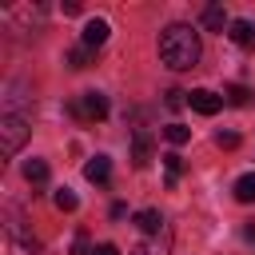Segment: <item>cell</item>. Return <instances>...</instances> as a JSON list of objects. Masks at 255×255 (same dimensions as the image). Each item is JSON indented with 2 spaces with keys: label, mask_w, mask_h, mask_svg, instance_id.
<instances>
[{
  "label": "cell",
  "mask_w": 255,
  "mask_h": 255,
  "mask_svg": "<svg viewBox=\"0 0 255 255\" xmlns=\"http://www.w3.org/2000/svg\"><path fill=\"white\" fill-rule=\"evenodd\" d=\"M199 32L191 24H167L159 32V60L171 68V72H191L199 64Z\"/></svg>",
  "instance_id": "1"
},
{
  "label": "cell",
  "mask_w": 255,
  "mask_h": 255,
  "mask_svg": "<svg viewBox=\"0 0 255 255\" xmlns=\"http://www.w3.org/2000/svg\"><path fill=\"white\" fill-rule=\"evenodd\" d=\"M68 112L76 120H84V124H100V120H108V96L104 92H80L68 104Z\"/></svg>",
  "instance_id": "2"
},
{
  "label": "cell",
  "mask_w": 255,
  "mask_h": 255,
  "mask_svg": "<svg viewBox=\"0 0 255 255\" xmlns=\"http://www.w3.org/2000/svg\"><path fill=\"white\" fill-rule=\"evenodd\" d=\"M163 139L179 147V143H187V139H191V128H183V124H167V128H163Z\"/></svg>",
  "instance_id": "16"
},
{
  "label": "cell",
  "mask_w": 255,
  "mask_h": 255,
  "mask_svg": "<svg viewBox=\"0 0 255 255\" xmlns=\"http://www.w3.org/2000/svg\"><path fill=\"white\" fill-rule=\"evenodd\" d=\"M128 255H171V231L163 227V231L139 235V239L131 243V251H128Z\"/></svg>",
  "instance_id": "4"
},
{
  "label": "cell",
  "mask_w": 255,
  "mask_h": 255,
  "mask_svg": "<svg viewBox=\"0 0 255 255\" xmlns=\"http://www.w3.org/2000/svg\"><path fill=\"white\" fill-rule=\"evenodd\" d=\"M52 199H56V207H60V211H76V207H80V199H76V191H68V187H60V191H56Z\"/></svg>",
  "instance_id": "17"
},
{
  "label": "cell",
  "mask_w": 255,
  "mask_h": 255,
  "mask_svg": "<svg viewBox=\"0 0 255 255\" xmlns=\"http://www.w3.org/2000/svg\"><path fill=\"white\" fill-rule=\"evenodd\" d=\"M235 199L239 203H255V171H247V175L235 179Z\"/></svg>",
  "instance_id": "14"
},
{
  "label": "cell",
  "mask_w": 255,
  "mask_h": 255,
  "mask_svg": "<svg viewBox=\"0 0 255 255\" xmlns=\"http://www.w3.org/2000/svg\"><path fill=\"white\" fill-rule=\"evenodd\" d=\"M84 175H88L92 183H108V179H112V159H108V155H92V159L84 163Z\"/></svg>",
  "instance_id": "7"
},
{
  "label": "cell",
  "mask_w": 255,
  "mask_h": 255,
  "mask_svg": "<svg viewBox=\"0 0 255 255\" xmlns=\"http://www.w3.org/2000/svg\"><path fill=\"white\" fill-rule=\"evenodd\" d=\"M92 255H120V247H116V243H96Z\"/></svg>",
  "instance_id": "22"
},
{
  "label": "cell",
  "mask_w": 255,
  "mask_h": 255,
  "mask_svg": "<svg viewBox=\"0 0 255 255\" xmlns=\"http://www.w3.org/2000/svg\"><path fill=\"white\" fill-rule=\"evenodd\" d=\"M131 163L135 167H147L151 163V135L147 131H135V139H131Z\"/></svg>",
  "instance_id": "9"
},
{
  "label": "cell",
  "mask_w": 255,
  "mask_h": 255,
  "mask_svg": "<svg viewBox=\"0 0 255 255\" xmlns=\"http://www.w3.org/2000/svg\"><path fill=\"white\" fill-rule=\"evenodd\" d=\"M203 28H207V32H223V28H231L227 8H223V4H207V8H203Z\"/></svg>",
  "instance_id": "8"
},
{
  "label": "cell",
  "mask_w": 255,
  "mask_h": 255,
  "mask_svg": "<svg viewBox=\"0 0 255 255\" xmlns=\"http://www.w3.org/2000/svg\"><path fill=\"white\" fill-rule=\"evenodd\" d=\"M24 179H28L32 187L48 183V163H44V159H24Z\"/></svg>",
  "instance_id": "13"
},
{
  "label": "cell",
  "mask_w": 255,
  "mask_h": 255,
  "mask_svg": "<svg viewBox=\"0 0 255 255\" xmlns=\"http://www.w3.org/2000/svg\"><path fill=\"white\" fill-rule=\"evenodd\" d=\"M243 239H247V243H255V223H247V227H243Z\"/></svg>",
  "instance_id": "24"
},
{
  "label": "cell",
  "mask_w": 255,
  "mask_h": 255,
  "mask_svg": "<svg viewBox=\"0 0 255 255\" xmlns=\"http://www.w3.org/2000/svg\"><path fill=\"white\" fill-rule=\"evenodd\" d=\"M183 167H187V163H183V155H179V151H167V155H163V171H167V187H175V183H179V175H183Z\"/></svg>",
  "instance_id": "12"
},
{
  "label": "cell",
  "mask_w": 255,
  "mask_h": 255,
  "mask_svg": "<svg viewBox=\"0 0 255 255\" xmlns=\"http://www.w3.org/2000/svg\"><path fill=\"white\" fill-rule=\"evenodd\" d=\"M215 143H219L223 151H235V147H239V131H219V135H215Z\"/></svg>",
  "instance_id": "19"
},
{
  "label": "cell",
  "mask_w": 255,
  "mask_h": 255,
  "mask_svg": "<svg viewBox=\"0 0 255 255\" xmlns=\"http://www.w3.org/2000/svg\"><path fill=\"white\" fill-rule=\"evenodd\" d=\"M108 215H112V219H124V215H128V207H124V203H112V211H108Z\"/></svg>",
  "instance_id": "23"
},
{
  "label": "cell",
  "mask_w": 255,
  "mask_h": 255,
  "mask_svg": "<svg viewBox=\"0 0 255 255\" xmlns=\"http://www.w3.org/2000/svg\"><path fill=\"white\" fill-rule=\"evenodd\" d=\"M163 104H167V108H171V112H179V108H183V104H187V92H179V88H171V92H167V100H163Z\"/></svg>",
  "instance_id": "20"
},
{
  "label": "cell",
  "mask_w": 255,
  "mask_h": 255,
  "mask_svg": "<svg viewBox=\"0 0 255 255\" xmlns=\"http://www.w3.org/2000/svg\"><path fill=\"white\" fill-rule=\"evenodd\" d=\"M24 139H28V120L8 112V116L0 120V151H4V155H16V151L24 147Z\"/></svg>",
  "instance_id": "3"
},
{
  "label": "cell",
  "mask_w": 255,
  "mask_h": 255,
  "mask_svg": "<svg viewBox=\"0 0 255 255\" xmlns=\"http://www.w3.org/2000/svg\"><path fill=\"white\" fill-rule=\"evenodd\" d=\"M247 100H251V92H247L243 84H227V88H223V104H231V108H243Z\"/></svg>",
  "instance_id": "15"
},
{
  "label": "cell",
  "mask_w": 255,
  "mask_h": 255,
  "mask_svg": "<svg viewBox=\"0 0 255 255\" xmlns=\"http://www.w3.org/2000/svg\"><path fill=\"white\" fill-rule=\"evenodd\" d=\"M88 52L92 48H72L68 52V68H88Z\"/></svg>",
  "instance_id": "18"
},
{
  "label": "cell",
  "mask_w": 255,
  "mask_h": 255,
  "mask_svg": "<svg viewBox=\"0 0 255 255\" xmlns=\"http://www.w3.org/2000/svg\"><path fill=\"white\" fill-rule=\"evenodd\" d=\"M108 32H112V28H108V20H100V16H96V20H88V24H84L80 40H84V48H100V44H108Z\"/></svg>",
  "instance_id": "6"
},
{
  "label": "cell",
  "mask_w": 255,
  "mask_h": 255,
  "mask_svg": "<svg viewBox=\"0 0 255 255\" xmlns=\"http://www.w3.org/2000/svg\"><path fill=\"white\" fill-rule=\"evenodd\" d=\"M187 104H191V112H199V116H215V112L223 108V96L211 92V88H191V92H187Z\"/></svg>",
  "instance_id": "5"
},
{
  "label": "cell",
  "mask_w": 255,
  "mask_h": 255,
  "mask_svg": "<svg viewBox=\"0 0 255 255\" xmlns=\"http://www.w3.org/2000/svg\"><path fill=\"white\" fill-rule=\"evenodd\" d=\"M227 36H231L239 48H255V24H251V20H231Z\"/></svg>",
  "instance_id": "11"
},
{
  "label": "cell",
  "mask_w": 255,
  "mask_h": 255,
  "mask_svg": "<svg viewBox=\"0 0 255 255\" xmlns=\"http://www.w3.org/2000/svg\"><path fill=\"white\" fill-rule=\"evenodd\" d=\"M135 227H139V235H151V231H163L167 223L155 207H143V211H135Z\"/></svg>",
  "instance_id": "10"
},
{
  "label": "cell",
  "mask_w": 255,
  "mask_h": 255,
  "mask_svg": "<svg viewBox=\"0 0 255 255\" xmlns=\"http://www.w3.org/2000/svg\"><path fill=\"white\" fill-rule=\"evenodd\" d=\"M72 255H92V247H88V235H84V231H76V243H72Z\"/></svg>",
  "instance_id": "21"
}]
</instances>
